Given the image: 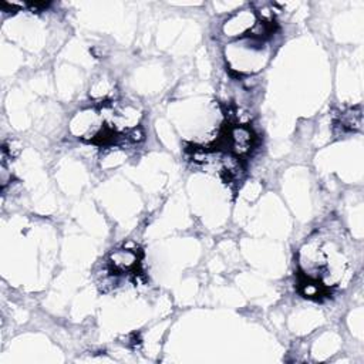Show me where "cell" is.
I'll list each match as a JSON object with an SVG mask.
<instances>
[{
	"label": "cell",
	"instance_id": "1",
	"mask_svg": "<svg viewBox=\"0 0 364 364\" xmlns=\"http://www.w3.org/2000/svg\"><path fill=\"white\" fill-rule=\"evenodd\" d=\"M270 48L266 46L264 40L253 37H242L239 41L229 44L226 48V58L232 70L239 73H256L269 60Z\"/></svg>",
	"mask_w": 364,
	"mask_h": 364
},
{
	"label": "cell",
	"instance_id": "2",
	"mask_svg": "<svg viewBox=\"0 0 364 364\" xmlns=\"http://www.w3.org/2000/svg\"><path fill=\"white\" fill-rule=\"evenodd\" d=\"M107 127L100 109L97 108H84L75 112L68 124L70 132L84 141L94 142L101 131Z\"/></svg>",
	"mask_w": 364,
	"mask_h": 364
},
{
	"label": "cell",
	"instance_id": "3",
	"mask_svg": "<svg viewBox=\"0 0 364 364\" xmlns=\"http://www.w3.org/2000/svg\"><path fill=\"white\" fill-rule=\"evenodd\" d=\"M257 21L256 13L252 9H245L233 13L222 27L228 37H246Z\"/></svg>",
	"mask_w": 364,
	"mask_h": 364
},
{
	"label": "cell",
	"instance_id": "4",
	"mask_svg": "<svg viewBox=\"0 0 364 364\" xmlns=\"http://www.w3.org/2000/svg\"><path fill=\"white\" fill-rule=\"evenodd\" d=\"M225 141L229 145V148L232 149V152H235L239 156V155L247 154L252 149L255 136H253V132L250 131V128L240 124V125L232 127L228 131Z\"/></svg>",
	"mask_w": 364,
	"mask_h": 364
},
{
	"label": "cell",
	"instance_id": "5",
	"mask_svg": "<svg viewBox=\"0 0 364 364\" xmlns=\"http://www.w3.org/2000/svg\"><path fill=\"white\" fill-rule=\"evenodd\" d=\"M109 263L112 269L118 273H125V272H132L136 264H138V255L136 250L134 249H118L111 253L109 256Z\"/></svg>",
	"mask_w": 364,
	"mask_h": 364
},
{
	"label": "cell",
	"instance_id": "6",
	"mask_svg": "<svg viewBox=\"0 0 364 364\" xmlns=\"http://www.w3.org/2000/svg\"><path fill=\"white\" fill-rule=\"evenodd\" d=\"M340 125L343 129H350V131H357L361 128V109H348L341 115Z\"/></svg>",
	"mask_w": 364,
	"mask_h": 364
},
{
	"label": "cell",
	"instance_id": "7",
	"mask_svg": "<svg viewBox=\"0 0 364 364\" xmlns=\"http://www.w3.org/2000/svg\"><path fill=\"white\" fill-rule=\"evenodd\" d=\"M92 91V95L94 97H98V98H101V97H105L108 92H109V85H108V81L107 80H98V81H95L94 82V85H92V88H91Z\"/></svg>",
	"mask_w": 364,
	"mask_h": 364
}]
</instances>
